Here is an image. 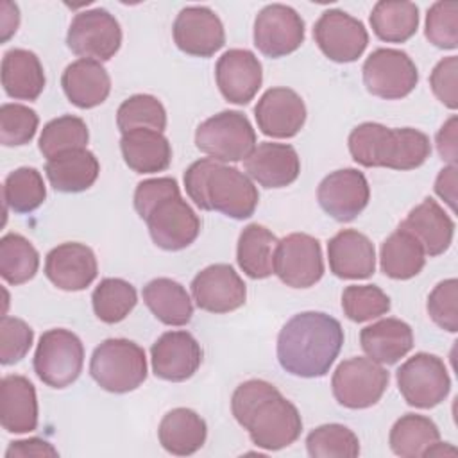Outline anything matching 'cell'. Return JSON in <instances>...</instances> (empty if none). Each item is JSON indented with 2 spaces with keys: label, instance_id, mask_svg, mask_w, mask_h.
I'll list each match as a JSON object with an SVG mask.
<instances>
[{
  "label": "cell",
  "instance_id": "cell-23",
  "mask_svg": "<svg viewBox=\"0 0 458 458\" xmlns=\"http://www.w3.org/2000/svg\"><path fill=\"white\" fill-rule=\"evenodd\" d=\"M245 172L263 188H284L301 174L297 150L288 143L263 141L243 159Z\"/></svg>",
  "mask_w": 458,
  "mask_h": 458
},
{
  "label": "cell",
  "instance_id": "cell-50",
  "mask_svg": "<svg viewBox=\"0 0 458 458\" xmlns=\"http://www.w3.org/2000/svg\"><path fill=\"white\" fill-rule=\"evenodd\" d=\"M181 193L179 184L174 177H154L141 181L134 190V209L145 218V215L163 199Z\"/></svg>",
  "mask_w": 458,
  "mask_h": 458
},
{
  "label": "cell",
  "instance_id": "cell-37",
  "mask_svg": "<svg viewBox=\"0 0 458 458\" xmlns=\"http://www.w3.org/2000/svg\"><path fill=\"white\" fill-rule=\"evenodd\" d=\"M374 34L386 43H404L419 29V7L413 2L379 0L370 13Z\"/></svg>",
  "mask_w": 458,
  "mask_h": 458
},
{
  "label": "cell",
  "instance_id": "cell-30",
  "mask_svg": "<svg viewBox=\"0 0 458 458\" xmlns=\"http://www.w3.org/2000/svg\"><path fill=\"white\" fill-rule=\"evenodd\" d=\"M100 163L88 148H75L47 159L45 174L50 186L61 193H79L93 186Z\"/></svg>",
  "mask_w": 458,
  "mask_h": 458
},
{
  "label": "cell",
  "instance_id": "cell-1",
  "mask_svg": "<svg viewBox=\"0 0 458 458\" xmlns=\"http://www.w3.org/2000/svg\"><path fill=\"white\" fill-rule=\"evenodd\" d=\"M231 410L256 447L279 451L301 437L299 410L268 381L249 379L238 385L231 397Z\"/></svg>",
  "mask_w": 458,
  "mask_h": 458
},
{
  "label": "cell",
  "instance_id": "cell-45",
  "mask_svg": "<svg viewBox=\"0 0 458 458\" xmlns=\"http://www.w3.org/2000/svg\"><path fill=\"white\" fill-rule=\"evenodd\" d=\"M38 113L23 104H2L0 107V143L4 147L27 145L38 131Z\"/></svg>",
  "mask_w": 458,
  "mask_h": 458
},
{
  "label": "cell",
  "instance_id": "cell-4",
  "mask_svg": "<svg viewBox=\"0 0 458 458\" xmlns=\"http://www.w3.org/2000/svg\"><path fill=\"white\" fill-rule=\"evenodd\" d=\"M351 157L367 168L413 170L431 154L429 138L411 127L390 129L377 122H363L349 134Z\"/></svg>",
  "mask_w": 458,
  "mask_h": 458
},
{
  "label": "cell",
  "instance_id": "cell-14",
  "mask_svg": "<svg viewBox=\"0 0 458 458\" xmlns=\"http://www.w3.org/2000/svg\"><path fill=\"white\" fill-rule=\"evenodd\" d=\"M254 45L272 59L295 52L304 43V20L284 4L265 5L254 20Z\"/></svg>",
  "mask_w": 458,
  "mask_h": 458
},
{
  "label": "cell",
  "instance_id": "cell-28",
  "mask_svg": "<svg viewBox=\"0 0 458 458\" xmlns=\"http://www.w3.org/2000/svg\"><path fill=\"white\" fill-rule=\"evenodd\" d=\"M363 352L379 365H394L413 347L411 327L399 318H381L360 333Z\"/></svg>",
  "mask_w": 458,
  "mask_h": 458
},
{
  "label": "cell",
  "instance_id": "cell-18",
  "mask_svg": "<svg viewBox=\"0 0 458 458\" xmlns=\"http://www.w3.org/2000/svg\"><path fill=\"white\" fill-rule=\"evenodd\" d=\"M195 304L209 313H229L245 304L247 286L238 272L227 263L202 268L191 281Z\"/></svg>",
  "mask_w": 458,
  "mask_h": 458
},
{
  "label": "cell",
  "instance_id": "cell-39",
  "mask_svg": "<svg viewBox=\"0 0 458 458\" xmlns=\"http://www.w3.org/2000/svg\"><path fill=\"white\" fill-rule=\"evenodd\" d=\"M136 302V288L120 277L102 279L91 293L93 311L104 324L122 322L134 310Z\"/></svg>",
  "mask_w": 458,
  "mask_h": 458
},
{
  "label": "cell",
  "instance_id": "cell-26",
  "mask_svg": "<svg viewBox=\"0 0 458 458\" xmlns=\"http://www.w3.org/2000/svg\"><path fill=\"white\" fill-rule=\"evenodd\" d=\"M0 422L7 433H30L38 428V397L34 385L18 374L0 381Z\"/></svg>",
  "mask_w": 458,
  "mask_h": 458
},
{
  "label": "cell",
  "instance_id": "cell-54",
  "mask_svg": "<svg viewBox=\"0 0 458 458\" xmlns=\"http://www.w3.org/2000/svg\"><path fill=\"white\" fill-rule=\"evenodd\" d=\"M20 25V11L16 4L2 2V14H0V30H2V43H5Z\"/></svg>",
  "mask_w": 458,
  "mask_h": 458
},
{
  "label": "cell",
  "instance_id": "cell-22",
  "mask_svg": "<svg viewBox=\"0 0 458 458\" xmlns=\"http://www.w3.org/2000/svg\"><path fill=\"white\" fill-rule=\"evenodd\" d=\"M98 265L95 252L79 242H66L54 247L45 258L47 279L64 292L86 290L97 277Z\"/></svg>",
  "mask_w": 458,
  "mask_h": 458
},
{
  "label": "cell",
  "instance_id": "cell-33",
  "mask_svg": "<svg viewBox=\"0 0 458 458\" xmlns=\"http://www.w3.org/2000/svg\"><path fill=\"white\" fill-rule=\"evenodd\" d=\"M143 302L152 315L166 326H186L193 315V304L186 288L170 279L156 277L143 286Z\"/></svg>",
  "mask_w": 458,
  "mask_h": 458
},
{
  "label": "cell",
  "instance_id": "cell-40",
  "mask_svg": "<svg viewBox=\"0 0 458 458\" xmlns=\"http://www.w3.org/2000/svg\"><path fill=\"white\" fill-rule=\"evenodd\" d=\"M88 140L89 132L86 122L73 114H63L50 120L41 129L38 147L47 159H52L68 150L86 148Z\"/></svg>",
  "mask_w": 458,
  "mask_h": 458
},
{
  "label": "cell",
  "instance_id": "cell-15",
  "mask_svg": "<svg viewBox=\"0 0 458 458\" xmlns=\"http://www.w3.org/2000/svg\"><path fill=\"white\" fill-rule=\"evenodd\" d=\"M313 38L320 52L335 63L356 61L369 45L365 25L342 9H327L313 27Z\"/></svg>",
  "mask_w": 458,
  "mask_h": 458
},
{
  "label": "cell",
  "instance_id": "cell-27",
  "mask_svg": "<svg viewBox=\"0 0 458 458\" xmlns=\"http://www.w3.org/2000/svg\"><path fill=\"white\" fill-rule=\"evenodd\" d=\"M61 86L73 106L79 109H91L109 97L111 77L98 61L77 59L64 68Z\"/></svg>",
  "mask_w": 458,
  "mask_h": 458
},
{
  "label": "cell",
  "instance_id": "cell-21",
  "mask_svg": "<svg viewBox=\"0 0 458 458\" xmlns=\"http://www.w3.org/2000/svg\"><path fill=\"white\" fill-rule=\"evenodd\" d=\"M258 129L270 138H293L306 122V106L301 95L290 88L267 89L256 107Z\"/></svg>",
  "mask_w": 458,
  "mask_h": 458
},
{
  "label": "cell",
  "instance_id": "cell-51",
  "mask_svg": "<svg viewBox=\"0 0 458 458\" xmlns=\"http://www.w3.org/2000/svg\"><path fill=\"white\" fill-rule=\"evenodd\" d=\"M27 456H36V458H45V456H59L57 449L48 444L43 438H27V440H16L11 442L7 451H5V458H27Z\"/></svg>",
  "mask_w": 458,
  "mask_h": 458
},
{
  "label": "cell",
  "instance_id": "cell-11",
  "mask_svg": "<svg viewBox=\"0 0 458 458\" xmlns=\"http://www.w3.org/2000/svg\"><path fill=\"white\" fill-rule=\"evenodd\" d=\"M363 84L374 97L399 100L408 97L417 82L419 72L411 57L397 48H377L363 63Z\"/></svg>",
  "mask_w": 458,
  "mask_h": 458
},
{
  "label": "cell",
  "instance_id": "cell-41",
  "mask_svg": "<svg viewBox=\"0 0 458 458\" xmlns=\"http://www.w3.org/2000/svg\"><path fill=\"white\" fill-rule=\"evenodd\" d=\"M47 199V188L41 174L32 166L13 170L4 181L5 208L25 215L38 209Z\"/></svg>",
  "mask_w": 458,
  "mask_h": 458
},
{
  "label": "cell",
  "instance_id": "cell-5",
  "mask_svg": "<svg viewBox=\"0 0 458 458\" xmlns=\"http://www.w3.org/2000/svg\"><path fill=\"white\" fill-rule=\"evenodd\" d=\"M89 374L100 388L111 394L132 392L147 379L145 351L132 340L107 338L95 347Z\"/></svg>",
  "mask_w": 458,
  "mask_h": 458
},
{
  "label": "cell",
  "instance_id": "cell-19",
  "mask_svg": "<svg viewBox=\"0 0 458 458\" xmlns=\"http://www.w3.org/2000/svg\"><path fill=\"white\" fill-rule=\"evenodd\" d=\"M150 361L156 377L181 383L199 370L202 347L188 331H166L152 344Z\"/></svg>",
  "mask_w": 458,
  "mask_h": 458
},
{
  "label": "cell",
  "instance_id": "cell-16",
  "mask_svg": "<svg viewBox=\"0 0 458 458\" xmlns=\"http://www.w3.org/2000/svg\"><path fill=\"white\" fill-rule=\"evenodd\" d=\"M317 200L324 213L336 222H351L370 200L369 181L363 172L356 168L335 170L320 181Z\"/></svg>",
  "mask_w": 458,
  "mask_h": 458
},
{
  "label": "cell",
  "instance_id": "cell-31",
  "mask_svg": "<svg viewBox=\"0 0 458 458\" xmlns=\"http://www.w3.org/2000/svg\"><path fill=\"white\" fill-rule=\"evenodd\" d=\"M2 86L14 100H36L45 89L39 57L25 48H11L2 57Z\"/></svg>",
  "mask_w": 458,
  "mask_h": 458
},
{
  "label": "cell",
  "instance_id": "cell-8",
  "mask_svg": "<svg viewBox=\"0 0 458 458\" xmlns=\"http://www.w3.org/2000/svg\"><path fill=\"white\" fill-rule=\"evenodd\" d=\"M390 374L370 358L354 356L344 360L333 372L331 390L338 404L349 410L374 406L385 394Z\"/></svg>",
  "mask_w": 458,
  "mask_h": 458
},
{
  "label": "cell",
  "instance_id": "cell-53",
  "mask_svg": "<svg viewBox=\"0 0 458 458\" xmlns=\"http://www.w3.org/2000/svg\"><path fill=\"white\" fill-rule=\"evenodd\" d=\"M456 166L449 165L440 170L435 181V193L444 199L453 211L456 208Z\"/></svg>",
  "mask_w": 458,
  "mask_h": 458
},
{
  "label": "cell",
  "instance_id": "cell-43",
  "mask_svg": "<svg viewBox=\"0 0 458 458\" xmlns=\"http://www.w3.org/2000/svg\"><path fill=\"white\" fill-rule=\"evenodd\" d=\"M116 125L122 134L132 129H154L163 132L166 127L165 106L152 95H132L120 104L116 111Z\"/></svg>",
  "mask_w": 458,
  "mask_h": 458
},
{
  "label": "cell",
  "instance_id": "cell-20",
  "mask_svg": "<svg viewBox=\"0 0 458 458\" xmlns=\"http://www.w3.org/2000/svg\"><path fill=\"white\" fill-rule=\"evenodd\" d=\"M215 79L227 102L245 106L261 88L263 66L250 50L229 48L216 61Z\"/></svg>",
  "mask_w": 458,
  "mask_h": 458
},
{
  "label": "cell",
  "instance_id": "cell-48",
  "mask_svg": "<svg viewBox=\"0 0 458 458\" xmlns=\"http://www.w3.org/2000/svg\"><path fill=\"white\" fill-rule=\"evenodd\" d=\"M458 281L454 277L440 281L428 295V315L442 329L458 331Z\"/></svg>",
  "mask_w": 458,
  "mask_h": 458
},
{
  "label": "cell",
  "instance_id": "cell-7",
  "mask_svg": "<svg viewBox=\"0 0 458 458\" xmlns=\"http://www.w3.org/2000/svg\"><path fill=\"white\" fill-rule=\"evenodd\" d=\"M82 365L84 345L75 333L55 327L39 336L34 352V372L47 386H70L81 376Z\"/></svg>",
  "mask_w": 458,
  "mask_h": 458
},
{
  "label": "cell",
  "instance_id": "cell-9",
  "mask_svg": "<svg viewBox=\"0 0 458 458\" xmlns=\"http://www.w3.org/2000/svg\"><path fill=\"white\" fill-rule=\"evenodd\" d=\"M397 386L404 401L420 410L440 404L451 390V377L442 358L429 352H417L395 372Z\"/></svg>",
  "mask_w": 458,
  "mask_h": 458
},
{
  "label": "cell",
  "instance_id": "cell-12",
  "mask_svg": "<svg viewBox=\"0 0 458 458\" xmlns=\"http://www.w3.org/2000/svg\"><path fill=\"white\" fill-rule=\"evenodd\" d=\"M274 274L292 288H310L324 276L322 247L306 233H292L277 242Z\"/></svg>",
  "mask_w": 458,
  "mask_h": 458
},
{
  "label": "cell",
  "instance_id": "cell-49",
  "mask_svg": "<svg viewBox=\"0 0 458 458\" xmlns=\"http://www.w3.org/2000/svg\"><path fill=\"white\" fill-rule=\"evenodd\" d=\"M456 73H458V57L449 55L438 61L429 75V86L433 95L449 109L458 107Z\"/></svg>",
  "mask_w": 458,
  "mask_h": 458
},
{
  "label": "cell",
  "instance_id": "cell-29",
  "mask_svg": "<svg viewBox=\"0 0 458 458\" xmlns=\"http://www.w3.org/2000/svg\"><path fill=\"white\" fill-rule=\"evenodd\" d=\"M120 150L125 165L136 174H157L170 166L168 138L154 129H132L122 134Z\"/></svg>",
  "mask_w": 458,
  "mask_h": 458
},
{
  "label": "cell",
  "instance_id": "cell-38",
  "mask_svg": "<svg viewBox=\"0 0 458 458\" xmlns=\"http://www.w3.org/2000/svg\"><path fill=\"white\" fill-rule=\"evenodd\" d=\"M39 268L36 247L18 233H7L0 238V276L9 284L30 281Z\"/></svg>",
  "mask_w": 458,
  "mask_h": 458
},
{
  "label": "cell",
  "instance_id": "cell-47",
  "mask_svg": "<svg viewBox=\"0 0 458 458\" xmlns=\"http://www.w3.org/2000/svg\"><path fill=\"white\" fill-rule=\"evenodd\" d=\"M34 342L32 327L18 318L4 315L0 320V363L14 365L23 360Z\"/></svg>",
  "mask_w": 458,
  "mask_h": 458
},
{
  "label": "cell",
  "instance_id": "cell-3",
  "mask_svg": "<svg viewBox=\"0 0 458 458\" xmlns=\"http://www.w3.org/2000/svg\"><path fill=\"white\" fill-rule=\"evenodd\" d=\"M184 188L197 208L234 220L252 216L259 200L258 188L247 174L211 157L197 159L186 168Z\"/></svg>",
  "mask_w": 458,
  "mask_h": 458
},
{
  "label": "cell",
  "instance_id": "cell-46",
  "mask_svg": "<svg viewBox=\"0 0 458 458\" xmlns=\"http://www.w3.org/2000/svg\"><path fill=\"white\" fill-rule=\"evenodd\" d=\"M424 36L438 48L454 50L458 47V4L454 0L435 2L426 14Z\"/></svg>",
  "mask_w": 458,
  "mask_h": 458
},
{
  "label": "cell",
  "instance_id": "cell-17",
  "mask_svg": "<svg viewBox=\"0 0 458 458\" xmlns=\"http://www.w3.org/2000/svg\"><path fill=\"white\" fill-rule=\"evenodd\" d=\"M179 50L193 57H211L225 45V30L218 14L206 5H188L179 11L174 27Z\"/></svg>",
  "mask_w": 458,
  "mask_h": 458
},
{
  "label": "cell",
  "instance_id": "cell-52",
  "mask_svg": "<svg viewBox=\"0 0 458 458\" xmlns=\"http://www.w3.org/2000/svg\"><path fill=\"white\" fill-rule=\"evenodd\" d=\"M437 150L444 161L454 165L458 159V145H456V116L453 114L437 132Z\"/></svg>",
  "mask_w": 458,
  "mask_h": 458
},
{
  "label": "cell",
  "instance_id": "cell-2",
  "mask_svg": "<svg viewBox=\"0 0 458 458\" xmlns=\"http://www.w3.org/2000/svg\"><path fill=\"white\" fill-rule=\"evenodd\" d=\"M344 345L342 324L322 311L293 315L277 335L279 365L297 377H322Z\"/></svg>",
  "mask_w": 458,
  "mask_h": 458
},
{
  "label": "cell",
  "instance_id": "cell-6",
  "mask_svg": "<svg viewBox=\"0 0 458 458\" xmlns=\"http://www.w3.org/2000/svg\"><path fill=\"white\" fill-rule=\"evenodd\" d=\"M195 145L218 163H236L249 157L256 147V132L240 111H220L204 120L195 131Z\"/></svg>",
  "mask_w": 458,
  "mask_h": 458
},
{
  "label": "cell",
  "instance_id": "cell-10",
  "mask_svg": "<svg viewBox=\"0 0 458 458\" xmlns=\"http://www.w3.org/2000/svg\"><path fill=\"white\" fill-rule=\"evenodd\" d=\"M66 45L81 59L109 61L122 45L120 23L102 7L81 11L68 27Z\"/></svg>",
  "mask_w": 458,
  "mask_h": 458
},
{
  "label": "cell",
  "instance_id": "cell-32",
  "mask_svg": "<svg viewBox=\"0 0 458 458\" xmlns=\"http://www.w3.org/2000/svg\"><path fill=\"white\" fill-rule=\"evenodd\" d=\"M208 437L206 420L190 408H174L159 422L157 438L165 451L175 456L197 453Z\"/></svg>",
  "mask_w": 458,
  "mask_h": 458
},
{
  "label": "cell",
  "instance_id": "cell-35",
  "mask_svg": "<svg viewBox=\"0 0 458 458\" xmlns=\"http://www.w3.org/2000/svg\"><path fill=\"white\" fill-rule=\"evenodd\" d=\"M277 238L272 231L259 224L243 227L236 245L238 267L252 279H265L274 274V254Z\"/></svg>",
  "mask_w": 458,
  "mask_h": 458
},
{
  "label": "cell",
  "instance_id": "cell-25",
  "mask_svg": "<svg viewBox=\"0 0 458 458\" xmlns=\"http://www.w3.org/2000/svg\"><path fill=\"white\" fill-rule=\"evenodd\" d=\"M399 225L420 242L429 258L444 254L453 243L454 222L431 197L415 206Z\"/></svg>",
  "mask_w": 458,
  "mask_h": 458
},
{
  "label": "cell",
  "instance_id": "cell-34",
  "mask_svg": "<svg viewBox=\"0 0 458 458\" xmlns=\"http://www.w3.org/2000/svg\"><path fill=\"white\" fill-rule=\"evenodd\" d=\"M381 270L390 279H411L426 265V252L420 242L404 227H397L383 243L379 252Z\"/></svg>",
  "mask_w": 458,
  "mask_h": 458
},
{
  "label": "cell",
  "instance_id": "cell-44",
  "mask_svg": "<svg viewBox=\"0 0 458 458\" xmlns=\"http://www.w3.org/2000/svg\"><path fill=\"white\" fill-rule=\"evenodd\" d=\"M342 310L352 322H367L390 311V297L376 284H351L342 293Z\"/></svg>",
  "mask_w": 458,
  "mask_h": 458
},
{
  "label": "cell",
  "instance_id": "cell-36",
  "mask_svg": "<svg viewBox=\"0 0 458 458\" xmlns=\"http://www.w3.org/2000/svg\"><path fill=\"white\" fill-rule=\"evenodd\" d=\"M437 442H440L437 424L429 417L417 413H406L397 419L388 435L392 453L403 458L428 456V451Z\"/></svg>",
  "mask_w": 458,
  "mask_h": 458
},
{
  "label": "cell",
  "instance_id": "cell-42",
  "mask_svg": "<svg viewBox=\"0 0 458 458\" xmlns=\"http://www.w3.org/2000/svg\"><path fill=\"white\" fill-rule=\"evenodd\" d=\"M306 449L311 458H354L360 454V440L344 424H322L306 437Z\"/></svg>",
  "mask_w": 458,
  "mask_h": 458
},
{
  "label": "cell",
  "instance_id": "cell-13",
  "mask_svg": "<svg viewBox=\"0 0 458 458\" xmlns=\"http://www.w3.org/2000/svg\"><path fill=\"white\" fill-rule=\"evenodd\" d=\"M143 220L152 242L163 250L186 249L200 233V218L181 193L159 200Z\"/></svg>",
  "mask_w": 458,
  "mask_h": 458
},
{
  "label": "cell",
  "instance_id": "cell-24",
  "mask_svg": "<svg viewBox=\"0 0 458 458\" xmlns=\"http://www.w3.org/2000/svg\"><path fill=\"white\" fill-rule=\"evenodd\" d=\"M327 261L340 279H367L376 272V249L363 233L342 229L327 242Z\"/></svg>",
  "mask_w": 458,
  "mask_h": 458
}]
</instances>
